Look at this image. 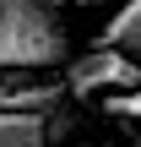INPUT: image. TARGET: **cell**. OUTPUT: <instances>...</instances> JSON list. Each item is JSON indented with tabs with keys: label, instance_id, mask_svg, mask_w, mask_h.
<instances>
[{
	"label": "cell",
	"instance_id": "6da1fadb",
	"mask_svg": "<svg viewBox=\"0 0 141 147\" xmlns=\"http://www.w3.org/2000/svg\"><path fill=\"white\" fill-rule=\"evenodd\" d=\"M71 60V27L54 5L0 0V71H54Z\"/></svg>",
	"mask_w": 141,
	"mask_h": 147
},
{
	"label": "cell",
	"instance_id": "7a4b0ae2",
	"mask_svg": "<svg viewBox=\"0 0 141 147\" xmlns=\"http://www.w3.org/2000/svg\"><path fill=\"white\" fill-rule=\"evenodd\" d=\"M130 87H141V60L125 55V49L98 44V49L65 60V93H71L76 104H87V98H114V93H130Z\"/></svg>",
	"mask_w": 141,
	"mask_h": 147
},
{
	"label": "cell",
	"instance_id": "3957f363",
	"mask_svg": "<svg viewBox=\"0 0 141 147\" xmlns=\"http://www.w3.org/2000/svg\"><path fill=\"white\" fill-rule=\"evenodd\" d=\"M65 76H43V71H5L0 76V109L16 115H54L65 104Z\"/></svg>",
	"mask_w": 141,
	"mask_h": 147
},
{
	"label": "cell",
	"instance_id": "277c9868",
	"mask_svg": "<svg viewBox=\"0 0 141 147\" xmlns=\"http://www.w3.org/2000/svg\"><path fill=\"white\" fill-rule=\"evenodd\" d=\"M0 147H54L49 115H16V109H0Z\"/></svg>",
	"mask_w": 141,
	"mask_h": 147
},
{
	"label": "cell",
	"instance_id": "5b68a950",
	"mask_svg": "<svg viewBox=\"0 0 141 147\" xmlns=\"http://www.w3.org/2000/svg\"><path fill=\"white\" fill-rule=\"evenodd\" d=\"M98 44H109V49H125V55H136V60H141V0H120V11L103 22Z\"/></svg>",
	"mask_w": 141,
	"mask_h": 147
},
{
	"label": "cell",
	"instance_id": "8992f818",
	"mask_svg": "<svg viewBox=\"0 0 141 147\" xmlns=\"http://www.w3.org/2000/svg\"><path fill=\"white\" fill-rule=\"evenodd\" d=\"M109 115H114V120H141V87L114 93V98H109Z\"/></svg>",
	"mask_w": 141,
	"mask_h": 147
},
{
	"label": "cell",
	"instance_id": "52a82bcc",
	"mask_svg": "<svg viewBox=\"0 0 141 147\" xmlns=\"http://www.w3.org/2000/svg\"><path fill=\"white\" fill-rule=\"evenodd\" d=\"M27 5H54V11H60V5H65V0H27Z\"/></svg>",
	"mask_w": 141,
	"mask_h": 147
},
{
	"label": "cell",
	"instance_id": "ba28073f",
	"mask_svg": "<svg viewBox=\"0 0 141 147\" xmlns=\"http://www.w3.org/2000/svg\"><path fill=\"white\" fill-rule=\"evenodd\" d=\"M82 5H120V0H82Z\"/></svg>",
	"mask_w": 141,
	"mask_h": 147
},
{
	"label": "cell",
	"instance_id": "9c48e42d",
	"mask_svg": "<svg viewBox=\"0 0 141 147\" xmlns=\"http://www.w3.org/2000/svg\"><path fill=\"white\" fill-rule=\"evenodd\" d=\"M92 147H109V142H92Z\"/></svg>",
	"mask_w": 141,
	"mask_h": 147
}]
</instances>
